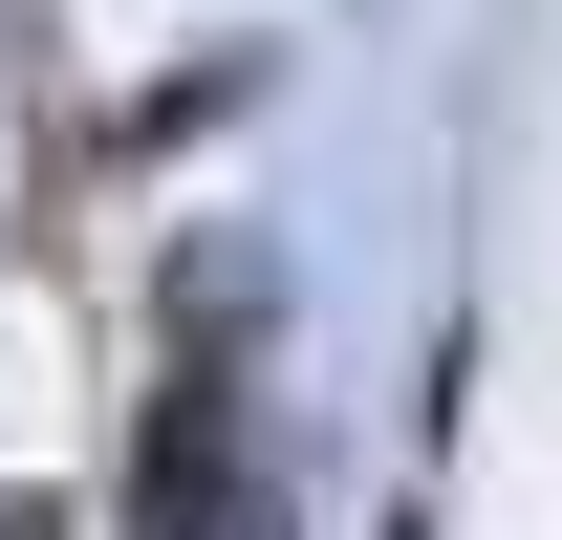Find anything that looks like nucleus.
<instances>
[{
	"label": "nucleus",
	"instance_id": "nucleus-3",
	"mask_svg": "<svg viewBox=\"0 0 562 540\" xmlns=\"http://www.w3.org/2000/svg\"><path fill=\"white\" fill-rule=\"evenodd\" d=\"M390 540H412V519H390Z\"/></svg>",
	"mask_w": 562,
	"mask_h": 540
},
{
	"label": "nucleus",
	"instance_id": "nucleus-1",
	"mask_svg": "<svg viewBox=\"0 0 562 540\" xmlns=\"http://www.w3.org/2000/svg\"><path fill=\"white\" fill-rule=\"evenodd\" d=\"M131 540H281V432L238 390V346H195V325H173V390L131 432Z\"/></svg>",
	"mask_w": 562,
	"mask_h": 540
},
{
	"label": "nucleus",
	"instance_id": "nucleus-2",
	"mask_svg": "<svg viewBox=\"0 0 562 540\" xmlns=\"http://www.w3.org/2000/svg\"><path fill=\"white\" fill-rule=\"evenodd\" d=\"M0 540H44V519H22V497H0Z\"/></svg>",
	"mask_w": 562,
	"mask_h": 540
}]
</instances>
